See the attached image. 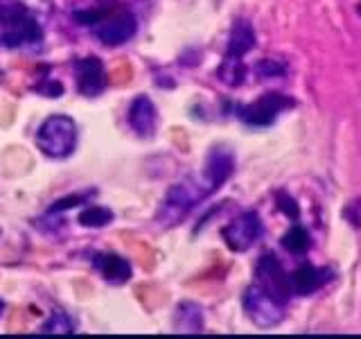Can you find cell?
Listing matches in <instances>:
<instances>
[{
  "label": "cell",
  "mask_w": 361,
  "mask_h": 339,
  "mask_svg": "<svg viewBox=\"0 0 361 339\" xmlns=\"http://www.w3.org/2000/svg\"><path fill=\"white\" fill-rule=\"evenodd\" d=\"M244 310L248 314V319L259 328H274L285 319V305L271 299L255 282L244 292Z\"/></svg>",
  "instance_id": "cell-7"
},
{
  "label": "cell",
  "mask_w": 361,
  "mask_h": 339,
  "mask_svg": "<svg viewBox=\"0 0 361 339\" xmlns=\"http://www.w3.org/2000/svg\"><path fill=\"white\" fill-rule=\"evenodd\" d=\"M127 120H129V127L138 133L140 138H152L156 133V124H158L156 105L147 95H138L131 102Z\"/></svg>",
  "instance_id": "cell-11"
},
{
  "label": "cell",
  "mask_w": 361,
  "mask_h": 339,
  "mask_svg": "<svg viewBox=\"0 0 361 339\" xmlns=\"http://www.w3.org/2000/svg\"><path fill=\"white\" fill-rule=\"evenodd\" d=\"M43 39V30L32 11L20 3H0V48L16 50Z\"/></svg>",
  "instance_id": "cell-1"
},
{
  "label": "cell",
  "mask_w": 361,
  "mask_h": 339,
  "mask_svg": "<svg viewBox=\"0 0 361 339\" xmlns=\"http://www.w3.org/2000/svg\"><path fill=\"white\" fill-rule=\"evenodd\" d=\"M3 312H5V301L0 299V316H3Z\"/></svg>",
  "instance_id": "cell-25"
},
{
  "label": "cell",
  "mask_w": 361,
  "mask_h": 339,
  "mask_svg": "<svg viewBox=\"0 0 361 339\" xmlns=\"http://www.w3.org/2000/svg\"><path fill=\"white\" fill-rule=\"evenodd\" d=\"M77 90L84 97H97L106 88V68L97 56H82L75 61Z\"/></svg>",
  "instance_id": "cell-9"
},
{
  "label": "cell",
  "mask_w": 361,
  "mask_h": 339,
  "mask_svg": "<svg viewBox=\"0 0 361 339\" xmlns=\"http://www.w3.org/2000/svg\"><path fill=\"white\" fill-rule=\"evenodd\" d=\"M282 246L287 249L289 254L293 256H305L312 249V235L307 229H302L300 224H293L291 229L282 235Z\"/></svg>",
  "instance_id": "cell-17"
},
{
  "label": "cell",
  "mask_w": 361,
  "mask_h": 339,
  "mask_svg": "<svg viewBox=\"0 0 361 339\" xmlns=\"http://www.w3.org/2000/svg\"><path fill=\"white\" fill-rule=\"evenodd\" d=\"M332 278V271L325 267H314V265H302L289 276L291 292L298 297H310V294L319 292L327 280Z\"/></svg>",
  "instance_id": "cell-12"
},
{
  "label": "cell",
  "mask_w": 361,
  "mask_h": 339,
  "mask_svg": "<svg viewBox=\"0 0 361 339\" xmlns=\"http://www.w3.org/2000/svg\"><path fill=\"white\" fill-rule=\"evenodd\" d=\"M95 195V190H88V192H77V195H71V197H61L56 199L52 206L48 208V215H56V213H63V210H71L75 206H79V203L88 201L90 197Z\"/></svg>",
  "instance_id": "cell-20"
},
{
  "label": "cell",
  "mask_w": 361,
  "mask_h": 339,
  "mask_svg": "<svg viewBox=\"0 0 361 339\" xmlns=\"http://www.w3.org/2000/svg\"><path fill=\"white\" fill-rule=\"evenodd\" d=\"M135 30H138V23H135V16L129 14V11H116V14L109 11L97 25H93L95 37L104 45L127 43L135 34Z\"/></svg>",
  "instance_id": "cell-8"
},
{
  "label": "cell",
  "mask_w": 361,
  "mask_h": 339,
  "mask_svg": "<svg viewBox=\"0 0 361 339\" xmlns=\"http://www.w3.org/2000/svg\"><path fill=\"white\" fill-rule=\"evenodd\" d=\"M255 285L262 287L271 299L278 301L280 305H287L291 299V282L289 274L282 267L280 260L274 254H264L257 260L255 267Z\"/></svg>",
  "instance_id": "cell-4"
},
{
  "label": "cell",
  "mask_w": 361,
  "mask_h": 339,
  "mask_svg": "<svg viewBox=\"0 0 361 339\" xmlns=\"http://www.w3.org/2000/svg\"><path fill=\"white\" fill-rule=\"evenodd\" d=\"M77 124L71 116H50L37 131V147L50 158H66L77 147Z\"/></svg>",
  "instance_id": "cell-2"
},
{
  "label": "cell",
  "mask_w": 361,
  "mask_h": 339,
  "mask_svg": "<svg viewBox=\"0 0 361 339\" xmlns=\"http://www.w3.org/2000/svg\"><path fill=\"white\" fill-rule=\"evenodd\" d=\"M208 195L206 188H199L195 184H176L167 190V195L161 203V210H158L156 220L163 226H174L185 215L197 206V203Z\"/></svg>",
  "instance_id": "cell-3"
},
{
  "label": "cell",
  "mask_w": 361,
  "mask_h": 339,
  "mask_svg": "<svg viewBox=\"0 0 361 339\" xmlns=\"http://www.w3.org/2000/svg\"><path fill=\"white\" fill-rule=\"evenodd\" d=\"M357 11H359V16H361V5H359V7H357Z\"/></svg>",
  "instance_id": "cell-26"
},
{
  "label": "cell",
  "mask_w": 361,
  "mask_h": 339,
  "mask_svg": "<svg viewBox=\"0 0 361 339\" xmlns=\"http://www.w3.org/2000/svg\"><path fill=\"white\" fill-rule=\"evenodd\" d=\"M93 265L102 274V278L111 282V285H124V282H129V278L133 276L129 260L118 254H97L93 258Z\"/></svg>",
  "instance_id": "cell-13"
},
{
  "label": "cell",
  "mask_w": 361,
  "mask_h": 339,
  "mask_svg": "<svg viewBox=\"0 0 361 339\" xmlns=\"http://www.w3.org/2000/svg\"><path fill=\"white\" fill-rule=\"evenodd\" d=\"M111 9H102V7H97V9H84V11H75L73 14V18L79 23V25H88V28H93V25H97V23L104 18L106 14H109Z\"/></svg>",
  "instance_id": "cell-22"
},
{
  "label": "cell",
  "mask_w": 361,
  "mask_h": 339,
  "mask_svg": "<svg viewBox=\"0 0 361 339\" xmlns=\"http://www.w3.org/2000/svg\"><path fill=\"white\" fill-rule=\"evenodd\" d=\"M39 333H43V335H73L75 326L71 319H68L66 312H52V316L41 326Z\"/></svg>",
  "instance_id": "cell-19"
},
{
  "label": "cell",
  "mask_w": 361,
  "mask_h": 339,
  "mask_svg": "<svg viewBox=\"0 0 361 339\" xmlns=\"http://www.w3.org/2000/svg\"><path fill=\"white\" fill-rule=\"evenodd\" d=\"M176 333H201L203 331V310L197 303H180L174 314Z\"/></svg>",
  "instance_id": "cell-15"
},
{
  "label": "cell",
  "mask_w": 361,
  "mask_h": 339,
  "mask_svg": "<svg viewBox=\"0 0 361 339\" xmlns=\"http://www.w3.org/2000/svg\"><path fill=\"white\" fill-rule=\"evenodd\" d=\"M296 107V102L289 95L282 93H264L259 100L251 102V105L237 109V116L242 122L251 124V127H269L278 120L282 111Z\"/></svg>",
  "instance_id": "cell-6"
},
{
  "label": "cell",
  "mask_w": 361,
  "mask_h": 339,
  "mask_svg": "<svg viewBox=\"0 0 361 339\" xmlns=\"http://www.w3.org/2000/svg\"><path fill=\"white\" fill-rule=\"evenodd\" d=\"M34 90L41 93V95H45V97H59L63 93V86L59 82H52V79H48V82L34 86Z\"/></svg>",
  "instance_id": "cell-24"
},
{
  "label": "cell",
  "mask_w": 361,
  "mask_h": 339,
  "mask_svg": "<svg viewBox=\"0 0 361 339\" xmlns=\"http://www.w3.org/2000/svg\"><path fill=\"white\" fill-rule=\"evenodd\" d=\"M113 222V210L106 206H88L79 215V224L88 226V229H102Z\"/></svg>",
  "instance_id": "cell-18"
},
{
  "label": "cell",
  "mask_w": 361,
  "mask_h": 339,
  "mask_svg": "<svg viewBox=\"0 0 361 339\" xmlns=\"http://www.w3.org/2000/svg\"><path fill=\"white\" fill-rule=\"evenodd\" d=\"M235 172V156L226 150V147H214V150L208 154V161H206V190L208 195L214 190H219L226 181H228Z\"/></svg>",
  "instance_id": "cell-10"
},
{
  "label": "cell",
  "mask_w": 361,
  "mask_h": 339,
  "mask_svg": "<svg viewBox=\"0 0 361 339\" xmlns=\"http://www.w3.org/2000/svg\"><path fill=\"white\" fill-rule=\"evenodd\" d=\"M262 235H264V224L255 210H246L242 215H237L233 222H228L221 229L226 246L237 254L248 251Z\"/></svg>",
  "instance_id": "cell-5"
},
{
  "label": "cell",
  "mask_w": 361,
  "mask_h": 339,
  "mask_svg": "<svg viewBox=\"0 0 361 339\" xmlns=\"http://www.w3.org/2000/svg\"><path fill=\"white\" fill-rule=\"evenodd\" d=\"M255 73H257V77H262V79L280 77V75L287 73V64L280 61V59H262V61H257Z\"/></svg>",
  "instance_id": "cell-21"
},
{
  "label": "cell",
  "mask_w": 361,
  "mask_h": 339,
  "mask_svg": "<svg viewBox=\"0 0 361 339\" xmlns=\"http://www.w3.org/2000/svg\"><path fill=\"white\" fill-rule=\"evenodd\" d=\"M246 73H248V68L244 64L242 56H231V54H226L224 56V61L219 66V71H217V77H219V82L226 84V86H242L244 84V79H246Z\"/></svg>",
  "instance_id": "cell-16"
},
{
  "label": "cell",
  "mask_w": 361,
  "mask_h": 339,
  "mask_svg": "<svg viewBox=\"0 0 361 339\" xmlns=\"http://www.w3.org/2000/svg\"><path fill=\"white\" fill-rule=\"evenodd\" d=\"M255 48V32L248 20H235V25L231 30L228 37V48L226 54L231 56H244Z\"/></svg>",
  "instance_id": "cell-14"
},
{
  "label": "cell",
  "mask_w": 361,
  "mask_h": 339,
  "mask_svg": "<svg viewBox=\"0 0 361 339\" xmlns=\"http://www.w3.org/2000/svg\"><path fill=\"white\" fill-rule=\"evenodd\" d=\"M278 208L287 215L289 220H293V222H298V218H300V208H298V203H296V199L293 197H289L287 192H278Z\"/></svg>",
  "instance_id": "cell-23"
}]
</instances>
